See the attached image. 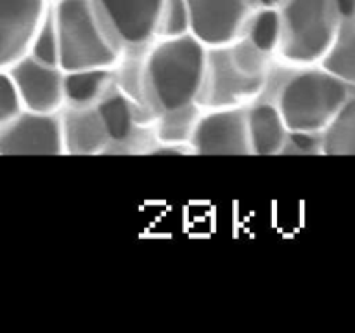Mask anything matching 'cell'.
<instances>
[{"label": "cell", "mask_w": 355, "mask_h": 333, "mask_svg": "<svg viewBox=\"0 0 355 333\" xmlns=\"http://www.w3.org/2000/svg\"><path fill=\"white\" fill-rule=\"evenodd\" d=\"M350 85L321 65L270 68L262 97L274 101L290 130L324 132L350 97Z\"/></svg>", "instance_id": "cell-1"}, {"label": "cell", "mask_w": 355, "mask_h": 333, "mask_svg": "<svg viewBox=\"0 0 355 333\" xmlns=\"http://www.w3.org/2000/svg\"><path fill=\"white\" fill-rule=\"evenodd\" d=\"M208 47L193 33L158 38L146 58V92L153 118L200 106L207 75Z\"/></svg>", "instance_id": "cell-2"}, {"label": "cell", "mask_w": 355, "mask_h": 333, "mask_svg": "<svg viewBox=\"0 0 355 333\" xmlns=\"http://www.w3.org/2000/svg\"><path fill=\"white\" fill-rule=\"evenodd\" d=\"M54 17L59 66L64 71L116 66L123 51L97 9L96 0H59Z\"/></svg>", "instance_id": "cell-3"}, {"label": "cell", "mask_w": 355, "mask_h": 333, "mask_svg": "<svg viewBox=\"0 0 355 333\" xmlns=\"http://www.w3.org/2000/svg\"><path fill=\"white\" fill-rule=\"evenodd\" d=\"M277 56L286 65H321L338 31L336 0H286L279 7Z\"/></svg>", "instance_id": "cell-4"}, {"label": "cell", "mask_w": 355, "mask_h": 333, "mask_svg": "<svg viewBox=\"0 0 355 333\" xmlns=\"http://www.w3.org/2000/svg\"><path fill=\"white\" fill-rule=\"evenodd\" d=\"M266 85L267 76L250 75L236 62L229 44L208 47L207 75L200 106L203 110L248 106L262 96Z\"/></svg>", "instance_id": "cell-5"}, {"label": "cell", "mask_w": 355, "mask_h": 333, "mask_svg": "<svg viewBox=\"0 0 355 333\" xmlns=\"http://www.w3.org/2000/svg\"><path fill=\"white\" fill-rule=\"evenodd\" d=\"M196 155H252L246 106L203 110L189 139Z\"/></svg>", "instance_id": "cell-6"}, {"label": "cell", "mask_w": 355, "mask_h": 333, "mask_svg": "<svg viewBox=\"0 0 355 333\" xmlns=\"http://www.w3.org/2000/svg\"><path fill=\"white\" fill-rule=\"evenodd\" d=\"M62 121L59 113L24 110L0 125V155H64Z\"/></svg>", "instance_id": "cell-7"}, {"label": "cell", "mask_w": 355, "mask_h": 333, "mask_svg": "<svg viewBox=\"0 0 355 333\" xmlns=\"http://www.w3.org/2000/svg\"><path fill=\"white\" fill-rule=\"evenodd\" d=\"M96 3L121 51L149 47L158 40L163 0H96Z\"/></svg>", "instance_id": "cell-8"}, {"label": "cell", "mask_w": 355, "mask_h": 333, "mask_svg": "<svg viewBox=\"0 0 355 333\" xmlns=\"http://www.w3.org/2000/svg\"><path fill=\"white\" fill-rule=\"evenodd\" d=\"M191 33L207 47L234 42L253 14V0H187Z\"/></svg>", "instance_id": "cell-9"}, {"label": "cell", "mask_w": 355, "mask_h": 333, "mask_svg": "<svg viewBox=\"0 0 355 333\" xmlns=\"http://www.w3.org/2000/svg\"><path fill=\"white\" fill-rule=\"evenodd\" d=\"M6 69L16 83L24 108L38 113H58L64 108V69L26 54Z\"/></svg>", "instance_id": "cell-10"}, {"label": "cell", "mask_w": 355, "mask_h": 333, "mask_svg": "<svg viewBox=\"0 0 355 333\" xmlns=\"http://www.w3.org/2000/svg\"><path fill=\"white\" fill-rule=\"evenodd\" d=\"M45 0H0V66L7 68L30 52L45 16Z\"/></svg>", "instance_id": "cell-11"}, {"label": "cell", "mask_w": 355, "mask_h": 333, "mask_svg": "<svg viewBox=\"0 0 355 333\" xmlns=\"http://www.w3.org/2000/svg\"><path fill=\"white\" fill-rule=\"evenodd\" d=\"M96 106L110 137L107 153L132 151V146L139 144V132L144 130L148 125H153L141 108L130 97L125 96L116 83Z\"/></svg>", "instance_id": "cell-12"}, {"label": "cell", "mask_w": 355, "mask_h": 333, "mask_svg": "<svg viewBox=\"0 0 355 333\" xmlns=\"http://www.w3.org/2000/svg\"><path fill=\"white\" fill-rule=\"evenodd\" d=\"M61 121L64 151L68 155H106L110 137L97 106H64Z\"/></svg>", "instance_id": "cell-13"}, {"label": "cell", "mask_w": 355, "mask_h": 333, "mask_svg": "<svg viewBox=\"0 0 355 333\" xmlns=\"http://www.w3.org/2000/svg\"><path fill=\"white\" fill-rule=\"evenodd\" d=\"M246 118L252 155H281L290 128L276 103L260 96L246 106Z\"/></svg>", "instance_id": "cell-14"}, {"label": "cell", "mask_w": 355, "mask_h": 333, "mask_svg": "<svg viewBox=\"0 0 355 333\" xmlns=\"http://www.w3.org/2000/svg\"><path fill=\"white\" fill-rule=\"evenodd\" d=\"M116 83L114 68H87L64 71V106H96Z\"/></svg>", "instance_id": "cell-15"}, {"label": "cell", "mask_w": 355, "mask_h": 333, "mask_svg": "<svg viewBox=\"0 0 355 333\" xmlns=\"http://www.w3.org/2000/svg\"><path fill=\"white\" fill-rule=\"evenodd\" d=\"M321 66L350 87H355V16L340 19L335 40Z\"/></svg>", "instance_id": "cell-16"}, {"label": "cell", "mask_w": 355, "mask_h": 333, "mask_svg": "<svg viewBox=\"0 0 355 333\" xmlns=\"http://www.w3.org/2000/svg\"><path fill=\"white\" fill-rule=\"evenodd\" d=\"M322 155H355V96L349 97L322 132Z\"/></svg>", "instance_id": "cell-17"}, {"label": "cell", "mask_w": 355, "mask_h": 333, "mask_svg": "<svg viewBox=\"0 0 355 333\" xmlns=\"http://www.w3.org/2000/svg\"><path fill=\"white\" fill-rule=\"evenodd\" d=\"M239 37L246 38L267 56H277L281 40L279 9H259L253 12Z\"/></svg>", "instance_id": "cell-18"}, {"label": "cell", "mask_w": 355, "mask_h": 333, "mask_svg": "<svg viewBox=\"0 0 355 333\" xmlns=\"http://www.w3.org/2000/svg\"><path fill=\"white\" fill-rule=\"evenodd\" d=\"M191 33V12L187 0H163L158 19V38H175Z\"/></svg>", "instance_id": "cell-19"}, {"label": "cell", "mask_w": 355, "mask_h": 333, "mask_svg": "<svg viewBox=\"0 0 355 333\" xmlns=\"http://www.w3.org/2000/svg\"><path fill=\"white\" fill-rule=\"evenodd\" d=\"M30 56L35 59L47 65L59 66V37H58V26H55L54 9L49 10L45 16L44 23H42L40 30L35 35L33 42H31Z\"/></svg>", "instance_id": "cell-20"}, {"label": "cell", "mask_w": 355, "mask_h": 333, "mask_svg": "<svg viewBox=\"0 0 355 333\" xmlns=\"http://www.w3.org/2000/svg\"><path fill=\"white\" fill-rule=\"evenodd\" d=\"M24 110L26 108H24L23 97H21L16 83L10 78L9 73L2 69L0 73V125L19 117Z\"/></svg>", "instance_id": "cell-21"}, {"label": "cell", "mask_w": 355, "mask_h": 333, "mask_svg": "<svg viewBox=\"0 0 355 333\" xmlns=\"http://www.w3.org/2000/svg\"><path fill=\"white\" fill-rule=\"evenodd\" d=\"M322 155V132L290 130L281 155Z\"/></svg>", "instance_id": "cell-22"}, {"label": "cell", "mask_w": 355, "mask_h": 333, "mask_svg": "<svg viewBox=\"0 0 355 333\" xmlns=\"http://www.w3.org/2000/svg\"><path fill=\"white\" fill-rule=\"evenodd\" d=\"M336 7H338L340 19L355 16V0H336Z\"/></svg>", "instance_id": "cell-23"}, {"label": "cell", "mask_w": 355, "mask_h": 333, "mask_svg": "<svg viewBox=\"0 0 355 333\" xmlns=\"http://www.w3.org/2000/svg\"><path fill=\"white\" fill-rule=\"evenodd\" d=\"M286 0H253V7H259V9H277Z\"/></svg>", "instance_id": "cell-24"}]
</instances>
